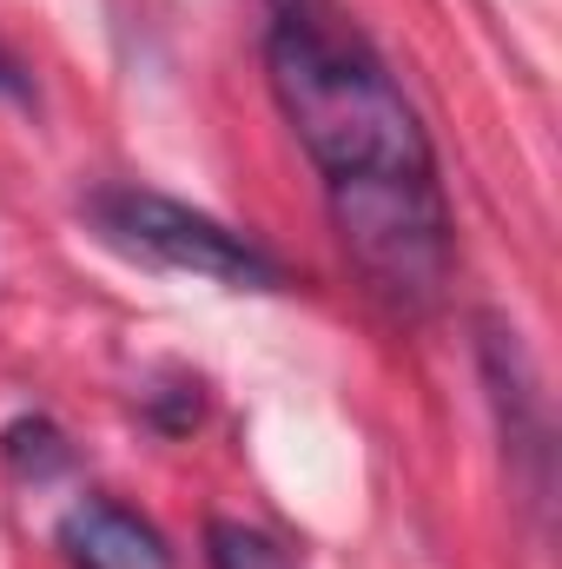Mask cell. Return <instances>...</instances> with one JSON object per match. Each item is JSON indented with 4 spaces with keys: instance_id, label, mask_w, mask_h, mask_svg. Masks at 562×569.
<instances>
[{
    "instance_id": "cell-1",
    "label": "cell",
    "mask_w": 562,
    "mask_h": 569,
    "mask_svg": "<svg viewBox=\"0 0 562 569\" xmlns=\"http://www.w3.org/2000/svg\"><path fill=\"white\" fill-rule=\"evenodd\" d=\"M272 93L298 127L304 152L318 159L324 186H371V179H436L404 87L364 40L331 33L304 7H291L265 47Z\"/></svg>"
},
{
    "instance_id": "cell-2",
    "label": "cell",
    "mask_w": 562,
    "mask_h": 569,
    "mask_svg": "<svg viewBox=\"0 0 562 569\" xmlns=\"http://www.w3.org/2000/svg\"><path fill=\"white\" fill-rule=\"evenodd\" d=\"M338 239L391 311H430L450 279V219L436 199V179H371V186H331Z\"/></svg>"
},
{
    "instance_id": "cell-3",
    "label": "cell",
    "mask_w": 562,
    "mask_h": 569,
    "mask_svg": "<svg viewBox=\"0 0 562 569\" xmlns=\"http://www.w3.org/2000/svg\"><path fill=\"white\" fill-rule=\"evenodd\" d=\"M93 226L133 252L145 266H165V272H192V279L232 284V291H279L284 272L265 246H252L245 232L219 226L212 212H192L165 192H145V186H100L87 199Z\"/></svg>"
},
{
    "instance_id": "cell-4",
    "label": "cell",
    "mask_w": 562,
    "mask_h": 569,
    "mask_svg": "<svg viewBox=\"0 0 562 569\" xmlns=\"http://www.w3.org/2000/svg\"><path fill=\"white\" fill-rule=\"evenodd\" d=\"M60 550L73 569H172L165 537L120 503H73L60 517Z\"/></svg>"
},
{
    "instance_id": "cell-5",
    "label": "cell",
    "mask_w": 562,
    "mask_h": 569,
    "mask_svg": "<svg viewBox=\"0 0 562 569\" xmlns=\"http://www.w3.org/2000/svg\"><path fill=\"white\" fill-rule=\"evenodd\" d=\"M0 457H7V470L20 483H47V477L67 470V437L47 418H13V425L0 430Z\"/></svg>"
},
{
    "instance_id": "cell-6",
    "label": "cell",
    "mask_w": 562,
    "mask_h": 569,
    "mask_svg": "<svg viewBox=\"0 0 562 569\" xmlns=\"http://www.w3.org/2000/svg\"><path fill=\"white\" fill-rule=\"evenodd\" d=\"M205 563L212 569H298L279 537H265L252 523H232V517L205 523Z\"/></svg>"
},
{
    "instance_id": "cell-7",
    "label": "cell",
    "mask_w": 562,
    "mask_h": 569,
    "mask_svg": "<svg viewBox=\"0 0 562 569\" xmlns=\"http://www.w3.org/2000/svg\"><path fill=\"white\" fill-rule=\"evenodd\" d=\"M0 100H13V107H33V80H27V67L0 47Z\"/></svg>"
},
{
    "instance_id": "cell-8",
    "label": "cell",
    "mask_w": 562,
    "mask_h": 569,
    "mask_svg": "<svg viewBox=\"0 0 562 569\" xmlns=\"http://www.w3.org/2000/svg\"><path fill=\"white\" fill-rule=\"evenodd\" d=\"M272 7H279V13H291V7H304V0H272Z\"/></svg>"
}]
</instances>
